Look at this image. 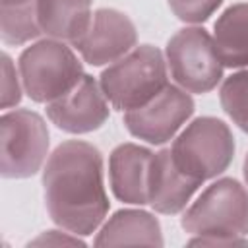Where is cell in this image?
Wrapping results in <instances>:
<instances>
[{
    "instance_id": "6da1fadb",
    "label": "cell",
    "mask_w": 248,
    "mask_h": 248,
    "mask_svg": "<svg viewBox=\"0 0 248 248\" xmlns=\"http://www.w3.org/2000/svg\"><path fill=\"white\" fill-rule=\"evenodd\" d=\"M45 205L54 225L78 236L93 234L108 213L103 155L87 141H62L43 169Z\"/></svg>"
},
{
    "instance_id": "7a4b0ae2",
    "label": "cell",
    "mask_w": 248,
    "mask_h": 248,
    "mask_svg": "<svg viewBox=\"0 0 248 248\" xmlns=\"http://www.w3.org/2000/svg\"><path fill=\"white\" fill-rule=\"evenodd\" d=\"M99 85L112 108L128 112L147 105L167 85V60L153 45L134 46L99 76Z\"/></svg>"
},
{
    "instance_id": "3957f363",
    "label": "cell",
    "mask_w": 248,
    "mask_h": 248,
    "mask_svg": "<svg viewBox=\"0 0 248 248\" xmlns=\"http://www.w3.org/2000/svg\"><path fill=\"white\" fill-rule=\"evenodd\" d=\"M23 91L35 103H52L72 91L85 76L79 58L58 39H43L17 58Z\"/></svg>"
},
{
    "instance_id": "277c9868",
    "label": "cell",
    "mask_w": 248,
    "mask_h": 248,
    "mask_svg": "<svg viewBox=\"0 0 248 248\" xmlns=\"http://www.w3.org/2000/svg\"><path fill=\"white\" fill-rule=\"evenodd\" d=\"M174 165L198 182L219 176L234 159L231 128L215 116L192 120L170 145Z\"/></svg>"
},
{
    "instance_id": "5b68a950",
    "label": "cell",
    "mask_w": 248,
    "mask_h": 248,
    "mask_svg": "<svg viewBox=\"0 0 248 248\" xmlns=\"http://www.w3.org/2000/svg\"><path fill=\"white\" fill-rule=\"evenodd\" d=\"M180 225L194 236L248 234V190L236 178H219L184 211Z\"/></svg>"
},
{
    "instance_id": "8992f818",
    "label": "cell",
    "mask_w": 248,
    "mask_h": 248,
    "mask_svg": "<svg viewBox=\"0 0 248 248\" xmlns=\"http://www.w3.org/2000/svg\"><path fill=\"white\" fill-rule=\"evenodd\" d=\"M170 78L188 93H209L223 79V64L215 43L203 27H184L167 43Z\"/></svg>"
},
{
    "instance_id": "52a82bcc",
    "label": "cell",
    "mask_w": 248,
    "mask_h": 248,
    "mask_svg": "<svg viewBox=\"0 0 248 248\" xmlns=\"http://www.w3.org/2000/svg\"><path fill=\"white\" fill-rule=\"evenodd\" d=\"M4 178H29L37 174L48 153V128L41 114L29 108L8 110L0 118Z\"/></svg>"
},
{
    "instance_id": "ba28073f",
    "label": "cell",
    "mask_w": 248,
    "mask_h": 248,
    "mask_svg": "<svg viewBox=\"0 0 248 248\" xmlns=\"http://www.w3.org/2000/svg\"><path fill=\"white\" fill-rule=\"evenodd\" d=\"M194 110V99L186 89L167 85L147 105L124 112V126L134 138L151 145H163L174 138Z\"/></svg>"
},
{
    "instance_id": "9c48e42d",
    "label": "cell",
    "mask_w": 248,
    "mask_h": 248,
    "mask_svg": "<svg viewBox=\"0 0 248 248\" xmlns=\"http://www.w3.org/2000/svg\"><path fill=\"white\" fill-rule=\"evenodd\" d=\"M136 43V25L124 12L99 8L93 12L87 29L72 43V46L81 54L83 62L91 66H105L128 54Z\"/></svg>"
},
{
    "instance_id": "30bf717a",
    "label": "cell",
    "mask_w": 248,
    "mask_h": 248,
    "mask_svg": "<svg viewBox=\"0 0 248 248\" xmlns=\"http://www.w3.org/2000/svg\"><path fill=\"white\" fill-rule=\"evenodd\" d=\"M108 101L97 79L85 74L64 97L46 103L48 120L68 134H89L108 120Z\"/></svg>"
},
{
    "instance_id": "8fae6325",
    "label": "cell",
    "mask_w": 248,
    "mask_h": 248,
    "mask_svg": "<svg viewBox=\"0 0 248 248\" xmlns=\"http://www.w3.org/2000/svg\"><path fill=\"white\" fill-rule=\"evenodd\" d=\"M202 182L184 174L172 161L170 149L153 153L147 174V205L163 215L180 213Z\"/></svg>"
},
{
    "instance_id": "7c38bea8",
    "label": "cell",
    "mask_w": 248,
    "mask_h": 248,
    "mask_svg": "<svg viewBox=\"0 0 248 248\" xmlns=\"http://www.w3.org/2000/svg\"><path fill=\"white\" fill-rule=\"evenodd\" d=\"M153 151L138 143H120L108 155V182L116 200L132 205L147 203V174Z\"/></svg>"
},
{
    "instance_id": "4fadbf2b",
    "label": "cell",
    "mask_w": 248,
    "mask_h": 248,
    "mask_svg": "<svg viewBox=\"0 0 248 248\" xmlns=\"http://www.w3.org/2000/svg\"><path fill=\"white\" fill-rule=\"evenodd\" d=\"M95 246H122V244H145L163 246L161 223L155 215L143 209H120L116 211L97 232Z\"/></svg>"
},
{
    "instance_id": "5bb4252c",
    "label": "cell",
    "mask_w": 248,
    "mask_h": 248,
    "mask_svg": "<svg viewBox=\"0 0 248 248\" xmlns=\"http://www.w3.org/2000/svg\"><path fill=\"white\" fill-rule=\"evenodd\" d=\"M93 0H37V19L48 39L74 43L91 21Z\"/></svg>"
},
{
    "instance_id": "9a60e30c",
    "label": "cell",
    "mask_w": 248,
    "mask_h": 248,
    "mask_svg": "<svg viewBox=\"0 0 248 248\" xmlns=\"http://www.w3.org/2000/svg\"><path fill=\"white\" fill-rule=\"evenodd\" d=\"M217 56L227 68H248V2L229 6L213 25Z\"/></svg>"
},
{
    "instance_id": "2e32d148",
    "label": "cell",
    "mask_w": 248,
    "mask_h": 248,
    "mask_svg": "<svg viewBox=\"0 0 248 248\" xmlns=\"http://www.w3.org/2000/svg\"><path fill=\"white\" fill-rule=\"evenodd\" d=\"M2 41L6 45H23L43 35L37 19V0H2Z\"/></svg>"
},
{
    "instance_id": "e0dca14e",
    "label": "cell",
    "mask_w": 248,
    "mask_h": 248,
    "mask_svg": "<svg viewBox=\"0 0 248 248\" xmlns=\"http://www.w3.org/2000/svg\"><path fill=\"white\" fill-rule=\"evenodd\" d=\"M219 101L227 116L248 134V70L236 72L223 81Z\"/></svg>"
},
{
    "instance_id": "ac0fdd59",
    "label": "cell",
    "mask_w": 248,
    "mask_h": 248,
    "mask_svg": "<svg viewBox=\"0 0 248 248\" xmlns=\"http://www.w3.org/2000/svg\"><path fill=\"white\" fill-rule=\"evenodd\" d=\"M170 12L184 23H203L207 21L223 0H167Z\"/></svg>"
},
{
    "instance_id": "d6986e66",
    "label": "cell",
    "mask_w": 248,
    "mask_h": 248,
    "mask_svg": "<svg viewBox=\"0 0 248 248\" xmlns=\"http://www.w3.org/2000/svg\"><path fill=\"white\" fill-rule=\"evenodd\" d=\"M2 108H12L21 101V87L17 81L16 66L6 52L2 54Z\"/></svg>"
},
{
    "instance_id": "ffe728a7",
    "label": "cell",
    "mask_w": 248,
    "mask_h": 248,
    "mask_svg": "<svg viewBox=\"0 0 248 248\" xmlns=\"http://www.w3.org/2000/svg\"><path fill=\"white\" fill-rule=\"evenodd\" d=\"M62 244H70V246H85V242L74 234V232H62V231H45L41 232L37 238H33L27 246H62Z\"/></svg>"
},
{
    "instance_id": "44dd1931",
    "label": "cell",
    "mask_w": 248,
    "mask_h": 248,
    "mask_svg": "<svg viewBox=\"0 0 248 248\" xmlns=\"http://www.w3.org/2000/svg\"><path fill=\"white\" fill-rule=\"evenodd\" d=\"M190 246H248L244 236H196L188 240Z\"/></svg>"
},
{
    "instance_id": "7402d4cb",
    "label": "cell",
    "mask_w": 248,
    "mask_h": 248,
    "mask_svg": "<svg viewBox=\"0 0 248 248\" xmlns=\"http://www.w3.org/2000/svg\"><path fill=\"white\" fill-rule=\"evenodd\" d=\"M242 174H244V182H246V186H248V153H246V157H244V165H242Z\"/></svg>"
}]
</instances>
